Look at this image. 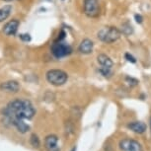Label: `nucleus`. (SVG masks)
<instances>
[{
  "label": "nucleus",
  "instance_id": "f257e3e1",
  "mask_svg": "<svg viewBox=\"0 0 151 151\" xmlns=\"http://www.w3.org/2000/svg\"><path fill=\"white\" fill-rule=\"evenodd\" d=\"M35 115L36 110L33 104L26 99L14 100L2 111L5 122L13 125L21 133H26L30 130V125L25 122V119H32Z\"/></svg>",
  "mask_w": 151,
  "mask_h": 151
},
{
  "label": "nucleus",
  "instance_id": "f03ea898",
  "mask_svg": "<svg viewBox=\"0 0 151 151\" xmlns=\"http://www.w3.org/2000/svg\"><path fill=\"white\" fill-rule=\"evenodd\" d=\"M121 31L116 27H105L98 32V39L106 44H113L121 38Z\"/></svg>",
  "mask_w": 151,
  "mask_h": 151
},
{
  "label": "nucleus",
  "instance_id": "7ed1b4c3",
  "mask_svg": "<svg viewBox=\"0 0 151 151\" xmlns=\"http://www.w3.org/2000/svg\"><path fill=\"white\" fill-rule=\"evenodd\" d=\"M47 80L52 85L55 86H61L66 83L68 75L67 73L63 70L60 69H50L47 72Z\"/></svg>",
  "mask_w": 151,
  "mask_h": 151
},
{
  "label": "nucleus",
  "instance_id": "20e7f679",
  "mask_svg": "<svg viewBox=\"0 0 151 151\" xmlns=\"http://www.w3.org/2000/svg\"><path fill=\"white\" fill-rule=\"evenodd\" d=\"M52 55L56 58H62L69 55L72 52V47L69 45L65 44L63 41H55L50 47Z\"/></svg>",
  "mask_w": 151,
  "mask_h": 151
},
{
  "label": "nucleus",
  "instance_id": "39448f33",
  "mask_svg": "<svg viewBox=\"0 0 151 151\" xmlns=\"http://www.w3.org/2000/svg\"><path fill=\"white\" fill-rule=\"evenodd\" d=\"M84 14L90 18H96L100 15L99 0H84Z\"/></svg>",
  "mask_w": 151,
  "mask_h": 151
},
{
  "label": "nucleus",
  "instance_id": "423d86ee",
  "mask_svg": "<svg viewBox=\"0 0 151 151\" xmlns=\"http://www.w3.org/2000/svg\"><path fill=\"white\" fill-rule=\"evenodd\" d=\"M119 147L122 151H143V148L138 141L130 138L122 139L119 143Z\"/></svg>",
  "mask_w": 151,
  "mask_h": 151
},
{
  "label": "nucleus",
  "instance_id": "0eeeda50",
  "mask_svg": "<svg viewBox=\"0 0 151 151\" xmlns=\"http://www.w3.org/2000/svg\"><path fill=\"white\" fill-rule=\"evenodd\" d=\"M20 90V84L15 80H9L0 84V91L6 93H16Z\"/></svg>",
  "mask_w": 151,
  "mask_h": 151
},
{
  "label": "nucleus",
  "instance_id": "6e6552de",
  "mask_svg": "<svg viewBox=\"0 0 151 151\" xmlns=\"http://www.w3.org/2000/svg\"><path fill=\"white\" fill-rule=\"evenodd\" d=\"M45 146L47 151H60L58 146V138L56 135H48L45 137Z\"/></svg>",
  "mask_w": 151,
  "mask_h": 151
},
{
  "label": "nucleus",
  "instance_id": "1a4fd4ad",
  "mask_svg": "<svg viewBox=\"0 0 151 151\" xmlns=\"http://www.w3.org/2000/svg\"><path fill=\"white\" fill-rule=\"evenodd\" d=\"M19 25H20V22L18 20H16V19L11 20V21L6 23L5 26L3 27V33L6 36H14L17 33V31H18Z\"/></svg>",
  "mask_w": 151,
  "mask_h": 151
},
{
  "label": "nucleus",
  "instance_id": "9d476101",
  "mask_svg": "<svg viewBox=\"0 0 151 151\" xmlns=\"http://www.w3.org/2000/svg\"><path fill=\"white\" fill-rule=\"evenodd\" d=\"M127 127L132 130L133 132L135 133H138V134H142V133H144L146 132V124H144V122H129V124H127Z\"/></svg>",
  "mask_w": 151,
  "mask_h": 151
},
{
  "label": "nucleus",
  "instance_id": "9b49d317",
  "mask_svg": "<svg viewBox=\"0 0 151 151\" xmlns=\"http://www.w3.org/2000/svg\"><path fill=\"white\" fill-rule=\"evenodd\" d=\"M93 47H94V44L93 42L89 39H85L81 42V44L79 45V52L83 55H89L93 52Z\"/></svg>",
  "mask_w": 151,
  "mask_h": 151
},
{
  "label": "nucleus",
  "instance_id": "f8f14e48",
  "mask_svg": "<svg viewBox=\"0 0 151 151\" xmlns=\"http://www.w3.org/2000/svg\"><path fill=\"white\" fill-rule=\"evenodd\" d=\"M97 60H98V63L101 65V67L103 68H108V69H112L114 62L107 55H104V53H101V55H98L97 58Z\"/></svg>",
  "mask_w": 151,
  "mask_h": 151
},
{
  "label": "nucleus",
  "instance_id": "ddd939ff",
  "mask_svg": "<svg viewBox=\"0 0 151 151\" xmlns=\"http://www.w3.org/2000/svg\"><path fill=\"white\" fill-rule=\"evenodd\" d=\"M11 10H12V7L10 5H6V6L0 8V22L5 21L10 16Z\"/></svg>",
  "mask_w": 151,
  "mask_h": 151
},
{
  "label": "nucleus",
  "instance_id": "4468645a",
  "mask_svg": "<svg viewBox=\"0 0 151 151\" xmlns=\"http://www.w3.org/2000/svg\"><path fill=\"white\" fill-rule=\"evenodd\" d=\"M121 33H122L125 36H129L133 33V28L129 22H125L122 25V30Z\"/></svg>",
  "mask_w": 151,
  "mask_h": 151
},
{
  "label": "nucleus",
  "instance_id": "2eb2a0df",
  "mask_svg": "<svg viewBox=\"0 0 151 151\" xmlns=\"http://www.w3.org/2000/svg\"><path fill=\"white\" fill-rule=\"evenodd\" d=\"M30 143L34 148H39L40 145H41V141L36 134H32L30 137Z\"/></svg>",
  "mask_w": 151,
  "mask_h": 151
},
{
  "label": "nucleus",
  "instance_id": "dca6fc26",
  "mask_svg": "<svg viewBox=\"0 0 151 151\" xmlns=\"http://www.w3.org/2000/svg\"><path fill=\"white\" fill-rule=\"evenodd\" d=\"M99 72L106 78H110L111 76H112V74H113L112 70H111V69H108V68H103V67H100Z\"/></svg>",
  "mask_w": 151,
  "mask_h": 151
},
{
  "label": "nucleus",
  "instance_id": "f3484780",
  "mask_svg": "<svg viewBox=\"0 0 151 151\" xmlns=\"http://www.w3.org/2000/svg\"><path fill=\"white\" fill-rule=\"evenodd\" d=\"M125 81L129 83V85H130V86H136V85L138 84V80L133 77H129V76H127L125 77Z\"/></svg>",
  "mask_w": 151,
  "mask_h": 151
},
{
  "label": "nucleus",
  "instance_id": "a211bd4d",
  "mask_svg": "<svg viewBox=\"0 0 151 151\" xmlns=\"http://www.w3.org/2000/svg\"><path fill=\"white\" fill-rule=\"evenodd\" d=\"M124 58H125V59H127V61L132 62V63H135V62H136V59H135L134 56H133L132 55H130V53H129V52L125 53Z\"/></svg>",
  "mask_w": 151,
  "mask_h": 151
},
{
  "label": "nucleus",
  "instance_id": "6ab92c4d",
  "mask_svg": "<svg viewBox=\"0 0 151 151\" xmlns=\"http://www.w3.org/2000/svg\"><path fill=\"white\" fill-rule=\"evenodd\" d=\"M20 39H21L23 42H30L31 36L29 34H21V35H20Z\"/></svg>",
  "mask_w": 151,
  "mask_h": 151
},
{
  "label": "nucleus",
  "instance_id": "aec40b11",
  "mask_svg": "<svg viewBox=\"0 0 151 151\" xmlns=\"http://www.w3.org/2000/svg\"><path fill=\"white\" fill-rule=\"evenodd\" d=\"M134 19H135L136 23H138V24H141V23L143 22V17H142L141 15H139V14H135Z\"/></svg>",
  "mask_w": 151,
  "mask_h": 151
},
{
  "label": "nucleus",
  "instance_id": "412c9836",
  "mask_svg": "<svg viewBox=\"0 0 151 151\" xmlns=\"http://www.w3.org/2000/svg\"><path fill=\"white\" fill-rule=\"evenodd\" d=\"M65 35H66V34H65L63 30L60 31V33L58 34V40H56V41H63L65 39Z\"/></svg>",
  "mask_w": 151,
  "mask_h": 151
},
{
  "label": "nucleus",
  "instance_id": "4be33fe9",
  "mask_svg": "<svg viewBox=\"0 0 151 151\" xmlns=\"http://www.w3.org/2000/svg\"><path fill=\"white\" fill-rule=\"evenodd\" d=\"M4 2H13V1H16V0H3Z\"/></svg>",
  "mask_w": 151,
  "mask_h": 151
},
{
  "label": "nucleus",
  "instance_id": "5701e85b",
  "mask_svg": "<svg viewBox=\"0 0 151 151\" xmlns=\"http://www.w3.org/2000/svg\"><path fill=\"white\" fill-rule=\"evenodd\" d=\"M71 151H76V147H74V148H73V149H72V150H71Z\"/></svg>",
  "mask_w": 151,
  "mask_h": 151
},
{
  "label": "nucleus",
  "instance_id": "b1692460",
  "mask_svg": "<svg viewBox=\"0 0 151 151\" xmlns=\"http://www.w3.org/2000/svg\"><path fill=\"white\" fill-rule=\"evenodd\" d=\"M150 130H151V119H150Z\"/></svg>",
  "mask_w": 151,
  "mask_h": 151
}]
</instances>
